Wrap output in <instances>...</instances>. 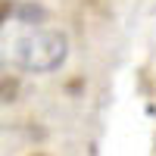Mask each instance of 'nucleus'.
<instances>
[{
    "label": "nucleus",
    "instance_id": "obj_2",
    "mask_svg": "<svg viewBox=\"0 0 156 156\" xmlns=\"http://www.w3.org/2000/svg\"><path fill=\"white\" fill-rule=\"evenodd\" d=\"M3 16L9 19H19V22H44L47 19V9L44 6H37V3H31V0H6L3 3Z\"/></svg>",
    "mask_w": 156,
    "mask_h": 156
},
{
    "label": "nucleus",
    "instance_id": "obj_3",
    "mask_svg": "<svg viewBox=\"0 0 156 156\" xmlns=\"http://www.w3.org/2000/svg\"><path fill=\"white\" fill-rule=\"evenodd\" d=\"M37 156H41V153H37Z\"/></svg>",
    "mask_w": 156,
    "mask_h": 156
},
{
    "label": "nucleus",
    "instance_id": "obj_1",
    "mask_svg": "<svg viewBox=\"0 0 156 156\" xmlns=\"http://www.w3.org/2000/svg\"><path fill=\"white\" fill-rule=\"evenodd\" d=\"M66 53H69L66 34L50 31V28L22 34L16 41V47H12L16 66L28 69V72H53V69H59L62 62H66Z\"/></svg>",
    "mask_w": 156,
    "mask_h": 156
}]
</instances>
